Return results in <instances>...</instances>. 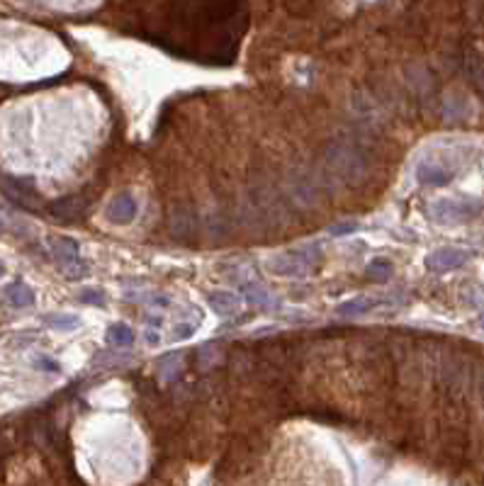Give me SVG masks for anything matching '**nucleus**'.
Here are the masks:
<instances>
[{
  "label": "nucleus",
  "instance_id": "14",
  "mask_svg": "<svg viewBox=\"0 0 484 486\" xmlns=\"http://www.w3.org/2000/svg\"><path fill=\"white\" fill-rule=\"evenodd\" d=\"M244 297H246V301L258 304V306H270V304H273V301H270L268 289L261 287L258 282H246L244 284Z\"/></svg>",
  "mask_w": 484,
  "mask_h": 486
},
{
  "label": "nucleus",
  "instance_id": "13",
  "mask_svg": "<svg viewBox=\"0 0 484 486\" xmlns=\"http://www.w3.org/2000/svg\"><path fill=\"white\" fill-rule=\"evenodd\" d=\"M5 294H8V301H10V304L17 306V309H25V306H32V304H34V292L27 287V284H22V282L8 284Z\"/></svg>",
  "mask_w": 484,
  "mask_h": 486
},
{
  "label": "nucleus",
  "instance_id": "19",
  "mask_svg": "<svg viewBox=\"0 0 484 486\" xmlns=\"http://www.w3.org/2000/svg\"><path fill=\"white\" fill-rule=\"evenodd\" d=\"M81 301H86V304H98V306H103V304H105V297H103V292H100V289H86L83 297H81Z\"/></svg>",
  "mask_w": 484,
  "mask_h": 486
},
{
  "label": "nucleus",
  "instance_id": "5",
  "mask_svg": "<svg viewBox=\"0 0 484 486\" xmlns=\"http://www.w3.org/2000/svg\"><path fill=\"white\" fill-rule=\"evenodd\" d=\"M168 229H170V234L180 241L195 239V236H197V229H200L197 214H195L190 207H185V205L173 207L170 214H168Z\"/></svg>",
  "mask_w": 484,
  "mask_h": 486
},
{
  "label": "nucleus",
  "instance_id": "10",
  "mask_svg": "<svg viewBox=\"0 0 484 486\" xmlns=\"http://www.w3.org/2000/svg\"><path fill=\"white\" fill-rule=\"evenodd\" d=\"M49 212L54 214L58 222H71V219L83 214V202L78 197H61L56 202H51Z\"/></svg>",
  "mask_w": 484,
  "mask_h": 486
},
{
  "label": "nucleus",
  "instance_id": "15",
  "mask_svg": "<svg viewBox=\"0 0 484 486\" xmlns=\"http://www.w3.org/2000/svg\"><path fill=\"white\" fill-rule=\"evenodd\" d=\"M108 341L115 343V346H120V348H127V346H132L134 334L127 324H112L110 331H108Z\"/></svg>",
  "mask_w": 484,
  "mask_h": 486
},
{
  "label": "nucleus",
  "instance_id": "2",
  "mask_svg": "<svg viewBox=\"0 0 484 486\" xmlns=\"http://www.w3.org/2000/svg\"><path fill=\"white\" fill-rule=\"evenodd\" d=\"M321 246L319 243H304V246L290 248L285 253H277L265 263L268 272L277 277H307L321 265Z\"/></svg>",
  "mask_w": 484,
  "mask_h": 486
},
{
  "label": "nucleus",
  "instance_id": "3",
  "mask_svg": "<svg viewBox=\"0 0 484 486\" xmlns=\"http://www.w3.org/2000/svg\"><path fill=\"white\" fill-rule=\"evenodd\" d=\"M482 212L480 200H438L431 205V217L441 224H458L465 219H472Z\"/></svg>",
  "mask_w": 484,
  "mask_h": 486
},
{
  "label": "nucleus",
  "instance_id": "20",
  "mask_svg": "<svg viewBox=\"0 0 484 486\" xmlns=\"http://www.w3.org/2000/svg\"><path fill=\"white\" fill-rule=\"evenodd\" d=\"M356 229H358L356 222H348V224H339V227H331L329 234H331V236H344V234H353Z\"/></svg>",
  "mask_w": 484,
  "mask_h": 486
},
{
  "label": "nucleus",
  "instance_id": "16",
  "mask_svg": "<svg viewBox=\"0 0 484 486\" xmlns=\"http://www.w3.org/2000/svg\"><path fill=\"white\" fill-rule=\"evenodd\" d=\"M365 275L370 277L373 282H385L392 275V263L389 260H373V263L365 268Z\"/></svg>",
  "mask_w": 484,
  "mask_h": 486
},
{
  "label": "nucleus",
  "instance_id": "8",
  "mask_svg": "<svg viewBox=\"0 0 484 486\" xmlns=\"http://www.w3.org/2000/svg\"><path fill=\"white\" fill-rule=\"evenodd\" d=\"M290 197H292L299 207H311V205H316V200H319L316 180H314V177H309V175H297V177H292Z\"/></svg>",
  "mask_w": 484,
  "mask_h": 486
},
{
  "label": "nucleus",
  "instance_id": "17",
  "mask_svg": "<svg viewBox=\"0 0 484 486\" xmlns=\"http://www.w3.org/2000/svg\"><path fill=\"white\" fill-rule=\"evenodd\" d=\"M373 306H375V301H370V299H351L339 306V314L341 316H358V314H368Z\"/></svg>",
  "mask_w": 484,
  "mask_h": 486
},
{
  "label": "nucleus",
  "instance_id": "12",
  "mask_svg": "<svg viewBox=\"0 0 484 486\" xmlns=\"http://www.w3.org/2000/svg\"><path fill=\"white\" fill-rule=\"evenodd\" d=\"M210 306L222 316H232L239 311V297L232 292H212L210 294Z\"/></svg>",
  "mask_w": 484,
  "mask_h": 486
},
{
  "label": "nucleus",
  "instance_id": "6",
  "mask_svg": "<svg viewBox=\"0 0 484 486\" xmlns=\"http://www.w3.org/2000/svg\"><path fill=\"white\" fill-rule=\"evenodd\" d=\"M470 258L468 251L463 248H438L426 258V268L433 272H448V270H455L460 265H465Z\"/></svg>",
  "mask_w": 484,
  "mask_h": 486
},
{
  "label": "nucleus",
  "instance_id": "18",
  "mask_svg": "<svg viewBox=\"0 0 484 486\" xmlns=\"http://www.w3.org/2000/svg\"><path fill=\"white\" fill-rule=\"evenodd\" d=\"M46 324L58 331H71V329H76V326H81V319L71 316V314H51V316H46Z\"/></svg>",
  "mask_w": 484,
  "mask_h": 486
},
{
  "label": "nucleus",
  "instance_id": "9",
  "mask_svg": "<svg viewBox=\"0 0 484 486\" xmlns=\"http://www.w3.org/2000/svg\"><path fill=\"white\" fill-rule=\"evenodd\" d=\"M416 177H418V182H423V185L443 187V185H448V182L453 180V173H450V170H446V168H441V165L433 163V161H423V163H418Z\"/></svg>",
  "mask_w": 484,
  "mask_h": 486
},
{
  "label": "nucleus",
  "instance_id": "21",
  "mask_svg": "<svg viewBox=\"0 0 484 486\" xmlns=\"http://www.w3.org/2000/svg\"><path fill=\"white\" fill-rule=\"evenodd\" d=\"M195 331V324L190 326H178V329L173 331V341H182V338H190Z\"/></svg>",
  "mask_w": 484,
  "mask_h": 486
},
{
  "label": "nucleus",
  "instance_id": "1",
  "mask_svg": "<svg viewBox=\"0 0 484 486\" xmlns=\"http://www.w3.org/2000/svg\"><path fill=\"white\" fill-rule=\"evenodd\" d=\"M324 165L346 187H358L370 175L368 151L351 139H334L324 149Z\"/></svg>",
  "mask_w": 484,
  "mask_h": 486
},
{
  "label": "nucleus",
  "instance_id": "22",
  "mask_svg": "<svg viewBox=\"0 0 484 486\" xmlns=\"http://www.w3.org/2000/svg\"><path fill=\"white\" fill-rule=\"evenodd\" d=\"M39 365L46 367V370H54V372H58V365H56V363H51V360H46V358L39 360Z\"/></svg>",
  "mask_w": 484,
  "mask_h": 486
},
{
  "label": "nucleus",
  "instance_id": "7",
  "mask_svg": "<svg viewBox=\"0 0 484 486\" xmlns=\"http://www.w3.org/2000/svg\"><path fill=\"white\" fill-rule=\"evenodd\" d=\"M137 200L132 197L129 192H122L117 195L115 200L108 205V210H105V214H108V219L112 224H129L134 217H137Z\"/></svg>",
  "mask_w": 484,
  "mask_h": 486
},
{
  "label": "nucleus",
  "instance_id": "25",
  "mask_svg": "<svg viewBox=\"0 0 484 486\" xmlns=\"http://www.w3.org/2000/svg\"><path fill=\"white\" fill-rule=\"evenodd\" d=\"M482 326H484V314H482Z\"/></svg>",
  "mask_w": 484,
  "mask_h": 486
},
{
  "label": "nucleus",
  "instance_id": "24",
  "mask_svg": "<svg viewBox=\"0 0 484 486\" xmlns=\"http://www.w3.org/2000/svg\"><path fill=\"white\" fill-rule=\"evenodd\" d=\"M0 231H3V219H0Z\"/></svg>",
  "mask_w": 484,
  "mask_h": 486
},
{
  "label": "nucleus",
  "instance_id": "4",
  "mask_svg": "<svg viewBox=\"0 0 484 486\" xmlns=\"http://www.w3.org/2000/svg\"><path fill=\"white\" fill-rule=\"evenodd\" d=\"M49 248H51V258L56 260V265L63 270V275L66 277H81L86 272V265L81 263V256H78V243L71 241V239H51L49 241Z\"/></svg>",
  "mask_w": 484,
  "mask_h": 486
},
{
  "label": "nucleus",
  "instance_id": "23",
  "mask_svg": "<svg viewBox=\"0 0 484 486\" xmlns=\"http://www.w3.org/2000/svg\"><path fill=\"white\" fill-rule=\"evenodd\" d=\"M3 275H5V265L0 263V277H3Z\"/></svg>",
  "mask_w": 484,
  "mask_h": 486
},
{
  "label": "nucleus",
  "instance_id": "11",
  "mask_svg": "<svg viewBox=\"0 0 484 486\" xmlns=\"http://www.w3.org/2000/svg\"><path fill=\"white\" fill-rule=\"evenodd\" d=\"M465 71H468V78L472 81L475 91L484 98V56L477 51H470L468 61H465Z\"/></svg>",
  "mask_w": 484,
  "mask_h": 486
}]
</instances>
